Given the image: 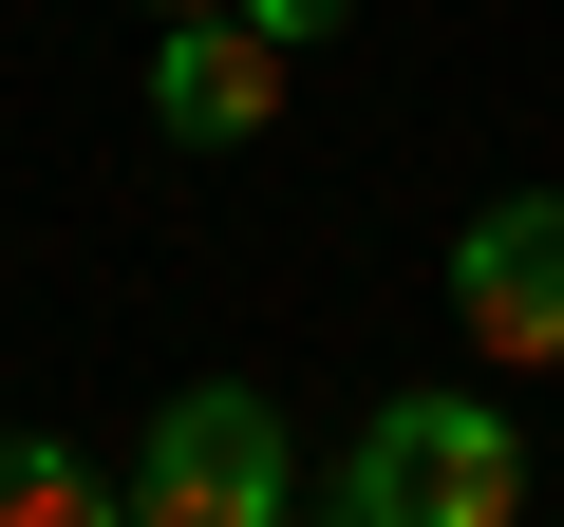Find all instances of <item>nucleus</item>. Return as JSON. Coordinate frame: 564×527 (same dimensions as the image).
Listing matches in <instances>:
<instances>
[{"label": "nucleus", "mask_w": 564, "mask_h": 527, "mask_svg": "<svg viewBox=\"0 0 564 527\" xmlns=\"http://www.w3.org/2000/svg\"><path fill=\"white\" fill-rule=\"evenodd\" d=\"M132 508V452H76V433H0V527H113Z\"/></svg>", "instance_id": "obj_5"}, {"label": "nucleus", "mask_w": 564, "mask_h": 527, "mask_svg": "<svg viewBox=\"0 0 564 527\" xmlns=\"http://www.w3.org/2000/svg\"><path fill=\"white\" fill-rule=\"evenodd\" d=\"M452 321H470V358H508V377L564 358V189H508V207L452 226Z\"/></svg>", "instance_id": "obj_3"}, {"label": "nucleus", "mask_w": 564, "mask_h": 527, "mask_svg": "<svg viewBox=\"0 0 564 527\" xmlns=\"http://www.w3.org/2000/svg\"><path fill=\"white\" fill-rule=\"evenodd\" d=\"M245 20H263L282 57H302V39H339V20H358V0H245Z\"/></svg>", "instance_id": "obj_6"}, {"label": "nucleus", "mask_w": 564, "mask_h": 527, "mask_svg": "<svg viewBox=\"0 0 564 527\" xmlns=\"http://www.w3.org/2000/svg\"><path fill=\"white\" fill-rule=\"evenodd\" d=\"M263 114H282V39L245 20V0H207V20L151 39V132H170V151H245Z\"/></svg>", "instance_id": "obj_4"}, {"label": "nucleus", "mask_w": 564, "mask_h": 527, "mask_svg": "<svg viewBox=\"0 0 564 527\" xmlns=\"http://www.w3.org/2000/svg\"><path fill=\"white\" fill-rule=\"evenodd\" d=\"M151 20H207V0H151Z\"/></svg>", "instance_id": "obj_7"}, {"label": "nucleus", "mask_w": 564, "mask_h": 527, "mask_svg": "<svg viewBox=\"0 0 564 527\" xmlns=\"http://www.w3.org/2000/svg\"><path fill=\"white\" fill-rule=\"evenodd\" d=\"M508 508H527L508 396H377V433L339 452V527H508Z\"/></svg>", "instance_id": "obj_1"}, {"label": "nucleus", "mask_w": 564, "mask_h": 527, "mask_svg": "<svg viewBox=\"0 0 564 527\" xmlns=\"http://www.w3.org/2000/svg\"><path fill=\"white\" fill-rule=\"evenodd\" d=\"M132 508H151V527H282V508H302L282 396H263V377H188V396H151V433H132Z\"/></svg>", "instance_id": "obj_2"}]
</instances>
